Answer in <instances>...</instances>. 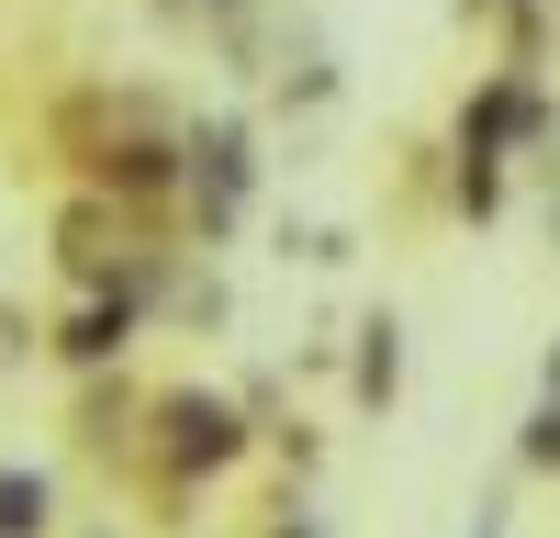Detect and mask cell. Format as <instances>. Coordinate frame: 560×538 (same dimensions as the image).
<instances>
[{
	"label": "cell",
	"mask_w": 560,
	"mask_h": 538,
	"mask_svg": "<svg viewBox=\"0 0 560 538\" xmlns=\"http://www.w3.org/2000/svg\"><path fill=\"white\" fill-rule=\"evenodd\" d=\"M168 426H179V460H236V404H213V393H179L168 404Z\"/></svg>",
	"instance_id": "6da1fadb"
},
{
	"label": "cell",
	"mask_w": 560,
	"mask_h": 538,
	"mask_svg": "<svg viewBox=\"0 0 560 538\" xmlns=\"http://www.w3.org/2000/svg\"><path fill=\"white\" fill-rule=\"evenodd\" d=\"M393 382H404V326H393V314H370V326H359V393L393 404Z\"/></svg>",
	"instance_id": "7a4b0ae2"
},
{
	"label": "cell",
	"mask_w": 560,
	"mask_h": 538,
	"mask_svg": "<svg viewBox=\"0 0 560 538\" xmlns=\"http://www.w3.org/2000/svg\"><path fill=\"white\" fill-rule=\"evenodd\" d=\"M45 527V482L34 471H0V538H34Z\"/></svg>",
	"instance_id": "3957f363"
},
{
	"label": "cell",
	"mask_w": 560,
	"mask_h": 538,
	"mask_svg": "<svg viewBox=\"0 0 560 538\" xmlns=\"http://www.w3.org/2000/svg\"><path fill=\"white\" fill-rule=\"evenodd\" d=\"M102 348H124V303H113V314H102V303H90V314H79V326H68V359H102Z\"/></svg>",
	"instance_id": "277c9868"
},
{
	"label": "cell",
	"mask_w": 560,
	"mask_h": 538,
	"mask_svg": "<svg viewBox=\"0 0 560 538\" xmlns=\"http://www.w3.org/2000/svg\"><path fill=\"white\" fill-rule=\"evenodd\" d=\"M527 471H560V393L527 416Z\"/></svg>",
	"instance_id": "5b68a950"
},
{
	"label": "cell",
	"mask_w": 560,
	"mask_h": 538,
	"mask_svg": "<svg viewBox=\"0 0 560 538\" xmlns=\"http://www.w3.org/2000/svg\"><path fill=\"white\" fill-rule=\"evenodd\" d=\"M471 538H504V505H482V527H471Z\"/></svg>",
	"instance_id": "8992f818"
},
{
	"label": "cell",
	"mask_w": 560,
	"mask_h": 538,
	"mask_svg": "<svg viewBox=\"0 0 560 538\" xmlns=\"http://www.w3.org/2000/svg\"><path fill=\"white\" fill-rule=\"evenodd\" d=\"M549 393H560V348H549Z\"/></svg>",
	"instance_id": "52a82bcc"
},
{
	"label": "cell",
	"mask_w": 560,
	"mask_h": 538,
	"mask_svg": "<svg viewBox=\"0 0 560 538\" xmlns=\"http://www.w3.org/2000/svg\"><path fill=\"white\" fill-rule=\"evenodd\" d=\"M292 538H303V527H292Z\"/></svg>",
	"instance_id": "ba28073f"
}]
</instances>
